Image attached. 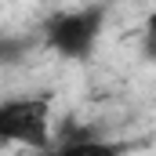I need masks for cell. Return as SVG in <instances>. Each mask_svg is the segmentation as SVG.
Returning a JSON list of instances; mask_svg holds the SVG:
<instances>
[{
    "mask_svg": "<svg viewBox=\"0 0 156 156\" xmlns=\"http://www.w3.org/2000/svg\"><path fill=\"white\" fill-rule=\"evenodd\" d=\"M102 7H80V11H62L51 15L44 26L47 47H55L62 58H87L102 33Z\"/></svg>",
    "mask_w": 156,
    "mask_h": 156,
    "instance_id": "1",
    "label": "cell"
},
{
    "mask_svg": "<svg viewBox=\"0 0 156 156\" xmlns=\"http://www.w3.org/2000/svg\"><path fill=\"white\" fill-rule=\"evenodd\" d=\"M51 102L40 98H7L0 102V142H18L29 149H47Z\"/></svg>",
    "mask_w": 156,
    "mask_h": 156,
    "instance_id": "2",
    "label": "cell"
},
{
    "mask_svg": "<svg viewBox=\"0 0 156 156\" xmlns=\"http://www.w3.org/2000/svg\"><path fill=\"white\" fill-rule=\"evenodd\" d=\"M26 55V40H7L0 37V66H11V62H18Z\"/></svg>",
    "mask_w": 156,
    "mask_h": 156,
    "instance_id": "3",
    "label": "cell"
}]
</instances>
